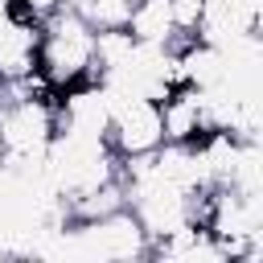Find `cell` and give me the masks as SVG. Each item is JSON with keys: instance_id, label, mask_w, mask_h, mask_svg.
Returning a JSON list of instances; mask_svg holds the SVG:
<instances>
[{"instance_id": "cell-5", "label": "cell", "mask_w": 263, "mask_h": 263, "mask_svg": "<svg viewBox=\"0 0 263 263\" xmlns=\"http://www.w3.org/2000/svg\"><path fill=\"white\" fill-rule=\"evenodd\" d=\"M127 33L140 45H164L168 49V41L177 37V21H173L168 0H136L132 16H127Z\"/></svg>"}, {"instance_id": "cell-1", "label": "cell", "mask_w": 263, "mask_h": 263, "mask_svg": "<svg viewBox=\"0 0 263 263\" xmlns=\"http://www.w3.org/2000/svg\"><path fill=\"white\" fill-rule=\"evenodd\" d=\"M37 70L58 90L78 86V82H99L95 78V29L82 21L74 4H58L49 16H41Z\"/></svg>"}, {"instance_id": "cell-3", "label": "cell", "mask_w": 263, "mask_h": 263, "mask_svg": "<svg viewBox=\"0 0 263 263\" xmlns=\"http://www.w3.org/2000/svg\"><path fill=\"white\" fill-rule=\"evenodd\" d=\"M111 90V86H107ZM107 144L119 160L148 156L164 144L160 132V103L140 90H111V111H107Z\"/></svg>"}, {"instance_id": "cell-7", "label": "cell", "mask_w": 263, "mask_h": 263, "mask_svg": "<svg viewBox=\"0 0 263 263\" xmlns=\"http://www.w3.org/2000/svg\"><path fill=\"white\" fill-rule=\"evenodd\" d=\"M201 4H205V0H168V8H173V21H177V33H193V29H197Z\"/></svg>"}, {"instance_id": "cell-2", "label": "cell", "mask_w": 263, "mask_h": 263, "mask_svg": "<svg viewBox=\"0 0 263 263\" xmlns=\"http://www.w3.org/2000/svg\"><path fill=\"white\" fill-rule=\"evenodd\" d=\"M58 136V103L45 99H4L0 103V144L8 173H41L49 140Z\"/></svg>"}, {"instance_id": "cell-4", "label": "cell", "mask_w": 263, "mask_h": 263, "mask_svg": "<svg viewBox=\"0 0 263 263\" xmlns=\"http://www.w3.org/2000/svg\"><path fill=\"white\" fill-rule=\"evenodd\" d=\"M156 103H160L164 144H197V140L210 132L201 86H173V90H164Z\"/></svg>"}, {"instance_id": "cell-6", "label": "cell", "mask_w": 263, "mask_h": 263, "mask_svg": "<svg viewBox=\"0 0 263 263\" xmlns=\"http://www.w3.org/2000/svg\"><path fill=\"white\" fill-rule=\"evenodd\" d=\"M66 4H74L95 33H107V29H127L136 0H66Z\"/></svg>"}]
</instances>
